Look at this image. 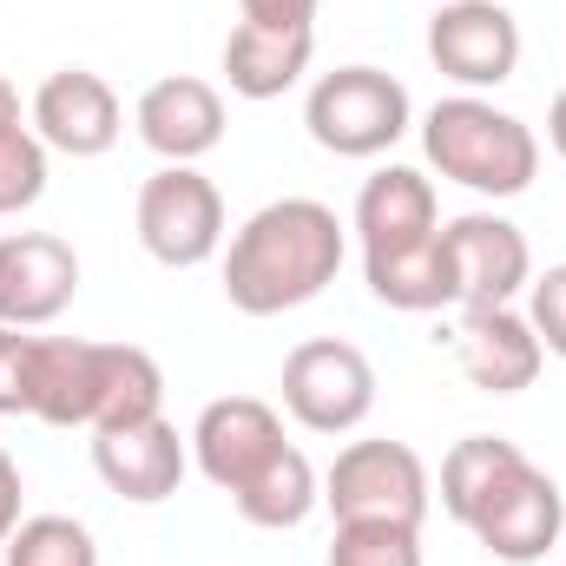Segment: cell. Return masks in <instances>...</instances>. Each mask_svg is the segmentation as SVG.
Returning <instances> with one entry per match:
<instances>
[{
	"mask_svg": "<svg viewBox=\"0 0 566 566\" xmlns=\"http://www.w3.org/2000/svg\"><path fill=\"white\" fill-rule=\"evenodd\" d=\"M454 356H461V376L481 389V396H521L541 382V336L527 323V310L501 303V310H468L461 316V336H454Z\"/></svg>",
	"mask_w": 566,
	"mask_h": 566,
	"instance_id": "4fadbf2b",
	"label": "cell"
},
{
	"mask_svg": "<svg viewBox=\"0 0 566 566\" xmlns=\"http://www.w3.org/2000/svg\"><path fill=\"white\" fill-rule=\"evenodd\" d=\"M329 566H422V527H402V521H336Z\"/></svg>",
	"mask_w": 566,
	"mask_h": 566,
	"instance_id": "603a6c76",
	"label": "cell"
},
{
	"mask_svg": "<svg viewBox=\"0 0 566 566\" xmlns=\"http://www.w3.org/2000/svg\"><path fill=\"white\" fill-rule=\"evenodd\" d=\"M133 126L165 165H198L224 139V99H218V86H205L191 73H171V80H151L139 93Z\"/></svg>",
	"mask_w": 566,
	"mask_h": 566,
	"instance_id": "5bb4252c",
	"label": "cell"
},
{
	"mask_svg": "<svg viewBox=\"0 0 566 566\" xmlns=\"http://www.w3.org/2000/svg\"><path fill=\"white\" fill-rule=\"evenodd\" d=\"M428 60L461 93L507 86L521 66V20L501 0H441V13L428 20Z\"/></svg>",
	"mask_w": 566,
	"mask_h": 566,
	"instance_id": "52a82bcc",
	"label": "cell"
},
{
	"mask_svg": "<svg viewBox=\"0 0 566 566\" xmlns=\"http://www.w3.org/2000/svg\"><path fill=\"white\" fill-rule=\"evenodd\" d=\"M494 560H507V566H534V560H547V547H560V534H566V494H560V481L547 474V468H527L474 527H468Z\"/></svg>",
	"mask_w": 566,
	"mask_h": 566,
	"instance_id": "9a60e30c",
	"label": "cell"
},
{
	"mask_svg": "<svg viewBox=\"0 0 566 566\" xmlns=\"http://www.w3.org/2000/svg\"><path fill=\"white\" fill-rule=\"evenodd\" d=\"M527 323H534L541 349L566 363V264H554V271H541L527 283Z\"/></svg>",
	"mask_w": 566,
	"mask_h": 566,
	"instance_id": "484cf974",
	"label": "cell"
},
{
	"mask_svg": "<svg viewBox=\"0 0 566 566\" xmlns=\"http://www.w3.org/2000/svg\"><path fill=\"white\" fill-rule=\"evenodd\" d=\"M277 448H290L283 441V416L271 402H258V396H218L191 422V461L224 494H238Z\"/></svg>",
	"mask_w": 566,
	"mask_h": 566,
	"instance_id": "30bf717a",
	"label": "cell"
},
{
	"mask_svg": "<svg viewBox=\"0 0 566 566\" xmlns=\"http://www.w3.org/2000/svg\"><path fill=\"white\" fill-rule=\"evenodd\" d=\"M80 296V251L60 231H13L0 238V323L40 329Z\"/></svg>",
	"mask_w": 566,
	"mask_h": 566,
	"instance_id": "8fae6325",
	"label": "cell"
},
{
	"mask_svg": "<svg viewBox=\"0 0 566 566\" xmlns=\"http://www.w3.org/2000/svg\"><path fill=\"white\" fill-rule=\"evenodd\" d=\"M33 356L40 336L0 323V416H33Z\"/></svg>",
	"mask_w": 566,
	"mask_h": 566,
	"instance_id": "d4e9b609",
	"label": "cell"
},
{
	"mask_svg": "<svg viewBox=\"0 0 566 566\" xmlns=\"http://www.w3.org/2000/svg\"><path fill=\"white\" fill-rule=\"evenodd\" d=\"M93 468H99V481H106L119 501L158 507V501L178 494L191 454H185L178 428L165 422V416H145V422H126V428H99V434H93Z\"/></svg>",
	"mask_w": 566,
	"mask_h": 566,
	"instance_id": "7c38bea8",
	"label": "cell"
},
{
	"mask_svg": "<svg viewBox=\"0 0 566 566\" xmlns=\"http://www.w3.org/2000/svg\"><path fill=\"white\" fill-rule=\"evenodd\" d=\"M238 514L251 521V527H264V534H290V527H303L310 514H316V501H323V481H316V468H310V454L303 448H277L238 494Z\"/></svg>",
	"mask_w": 566,
	"mask_h": 566,
	"instance_id": "44dd1931",
	"label": "cell"
},
{
	"mask_svg": "<svg viewBox=\"0 0 566 566\" xmlns=\"http://www.w3.org/2000/svg\"><path fill=\"white\" fill-rule=\"evenodd\" d=\"M283 409L310 434H349L376 409V363L343 336H310L283 356Z\"/></svg>",
	"mask_w": 566,
	"mask_h": 566,
	"instance_id": "277c9868",
	"label": "cell"
},
{
	"mask_svg": "<svg viewBox=\"0 0 566 566\" xmlns=\"http://www.w3.org/2000/svg\"><path fill=\"white\" fill-rule=\"evenodd\" d=\"M547 145L566 158V86L554 93V106H547Z\"/></svg>",
	"mask_w": 566,
	"mask_h": 566,
	"instance_id": "f1b7e54d",
	"label": "cell"
},
{
	"mask_svg": "<svg viewBox=\"0 0 566 566\" xmlns=\"http://www.w3.org/2000/svg\"><path fill=\"white\" fill-rule=\"evenodd\" d=\"M409 119H416L409 86L396 73H382V66H336L303 99L310 139L323 151H336V158H382L409 133Z\"/></svg>",
	"mask_w": 566,
	"mask_h": 566,
	"instance_id": "3957f363",
	"label": "cell"
},
{
	"mask_svg": "<svg viewBox=\"0 0 566 566\" xmlns=\"http://www.w3.org/2000/svg\"><path fill=\"white\" fill-rule=\"evenodd\" d=\"M527 468H534V461H527L514 441H501V434H468V441H454V448L441 454V507H448V521L474 527Z\"/></svg>",
	"mask_w": 566,
	"mask_h": 566,
	"instance_id": "d6986e66",
	"label": "cell"
},
{
	"mask_svg": "<svg viewBox=\"0 0 566 566\" xmlns=\"http://www.w3.org/2000/svg\"><path fill=\"white\" fill-rule=\"evenodd\" d=\"M441 231V211H434V185H428L416 165H382L376 178H363L356 191V238H363V258H382V251H409Z\"/></svg>",
	"mask_w": 566,
	"mask_h": 566,
	"instance_id": "e0dca14e",
	"label": "cell"
},
{
	"mask_svg": "<svg viewBox=\"0 0 566 566\" xmlns=\"http://www.w3.org/2000/svg\"><path fill=\"white\" fill-rule=\"evenodd\" d=\"M363 277H369V296L389 303V310H409V316H428V310H448L454 303V264H448V238L434 231L409 251H382V258H363Z\"/></svg>",
	"mask_w": 566,
	"mask_h": 566,
	"instance_id": "ffe728a7",
	"label": "cell"
},
{
	"mask_svg": "<svg viewBox=\"0 0 566 566\" xmlns=\"http://www.w3.org/2000/svg\"><path fill=\"white\" fill-rule=\"evenodd\" d=\"M0 554H7V566H99L86 521H73V514H27Z\"/></svg>",
	"mask_w": 566,
	"mask_h": 566,
	"instance_id": "7402d4cb",
	"label": "cell"
},
{
	"mask_svg": "<svg viewBox=\"0 0 566 566\" xmlns=\"http://www.w3.org/2000/svg\"><path fill=\"white\" fill-rule=\"evenodd\" d=\"M40 198H46V145L33 126H13L0 133V218L33 211Z\"/></svg>",
	"mask_w": 566,
	"mask_h": 566,
	"instance_id": "cb8c5ba5",
	"label": "cell"
},
{
	"mask_svg": "<svg viewBox=\"0 0 566 566\" xmlns=\"http://www.w3.org/2000/svg\"><path fill=\"white\" fill-rule=\"evenodd\" d=\"M13 527H20V468H13L7 448H0V547H7Z\"/></svg>",
	"mask_w": 566,
	"mask_h": 566,
	"instance_id": "83f0119b",
	"label": "cell"
},
{
	"mask_svg": "<svg viewBox=\"0 0 566 566\" xmlns=\"http://www.w3.org/2000/svg\"><path fill=\"white\" fill-rule=\"evenodd\" d=\"M422 151L428 165L481 198H521L534 178H541V139L527 119L501 113L494 99L481 93H454V99H434L422 119Z\"/></svg>",
	"mask_w": 566,
	"mask_h": 566,
	"instance_id": "7a4b0ae2",
	"label": "cell"
},
{
	"mask_svg": "<svg viewBox=\"0 0 566 566\" xmlns=\"http://www.w3.org/2000/svg\"><path fill=\"white\" fill-rule=\"evenodd\" d=\"M238 13H244L251 27H283V33H296V27L316 20V0H238Z\"/></svg>",
	"mask_w": 566,
	"mask_h": 566,
	"instance_id": "4316f807",
	"label": "cell"
},
{
	"mask_svg": "<svg viewBox=\"0 0 566 566\" xmlns=\"http://www.w3.org/2000/svg\"><path fill=\"white\" fill-rule=\"evenodd\" d=\"M20 126V93L7 86V73H0V133H13Z\"/></svg>",
	"mask_w": 566,
	"mask_h": 566,
	"instance_id": "f546056e",
	"label": "cell"
},
{
	"mask_svg": "<svg viewBox=\"0 0 566 566\" xmlns=\"http://www.w3.org/2000/svg\"><path fill=\"white\" fill-rule=\"evenodd\" d=\"M33 133H40L46 151L106 158L119 145V133H126V113H119V93L93 66H60L33 93Z\"/></svg>",
	"mask_w": 566,
	"mask_h": 566,
	"instance_id": "9c48e42d",
	"label": "cell"
},
{
	"mask_svg": "<svg viewBox=\"0 0 566 566\" xmlns=\"http://www.w3.org/2000/svg\"><path fill=\"white\" fill-rule=\"evenodd\" d=\"M310 53H316V27H251L238 20L231 40H224V80L238 99H283L303 73H310Z\"/></svg>",
	"mask_w": 566,
	"mask_h": 566,
	"instance_id": "ac0fdd59",
	"label": "cell"
},
{
	"mask_svg": "<svg viewBox=\"0 0 566 566\" xmlns=\"http://www.w3.org/2000/svg\"><path fill=\"white\" fill-rule=\"evenodd\" d=\"M139 244L165 271H198L224 244V198L198 165H158L139 185Z\"/></svg>",
	"mask_w": 566,
	"mask_h": 566,
	"instance_id": "5b68a950",
	"label": "cell"
},
{
	"mask_svg": "<svg viewBox=\"0 0 566 566\" xmlns=\"http://www.w3.org/2000/svg\"><path fill=\"white\" fill-rule=\"evenodd\" d=\"M448 238V264H454V303L461 310H501L534 283V251L527 231L494 218V211H468L454 224H441Z\"/></svg>",
	"mask_w": 566,
	"mask_h": 566,
	"instance_id": "ba28073f",
	"label": "cell"
},
{
	"mask_svg": "<svg viewBox=\"0 0 566 566\" xmlns=\"http://www.w3.org/2000/svg\"><path fill=\"white\" fill-rule=\"evenodd\" d=\"M343 271V224L323 198H277L231 231L224 296L244 316H283L316 303Z\"/></svg>",
	"mask_w": 566,
	"mask_h": 566,
	"instance_id": "6da1fadb",
	"label": "cell"
},
{
	"mask_svg": "<svg viewBox=\"0 0 566 566\" xmlns=\"http://www.w3.org/2000/svg\"><path fill=\"white\" fill-rule=\"evenodd\" d=\"M428 468L409 441H349L329 474H323V501L336 521H428Z\"/></svg>",
	"mask_w": 566,
	"mask_h": 566,
	"instance_id": "8992f818",
	"label": "cell"
},
{
	"mask_svg": "<svg viewBox=\"0 0 566 566\" xmlns=\"http://www.w3.org/2000/svg\"><path fill=\"white\" fill-rule=\"evenodd\" d=\"M99 402H106V343L40 336V356H33V422L99 428Z\"/></svg>",
	"mask_w": 566,
	"mask_h": 566,
	"instance_id": "2e32d148",
	"label": "cell"
}]
</instances>
